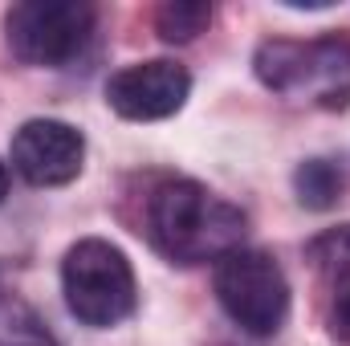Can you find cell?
Here are the masks:
<instances>
[{"label":"cell","instance_id":"1","mask_svg":"<svg viewBox=\"0 0 350 346\" xmlns=\"http://www.w3.org/2000/svg\"><path fill=\"white\" fill-rule=\"evenodd\" d=\"M249 220L196 179H167L147 200V237L175 265H204L245 249Z\"/></svg>","mask_w":350,"mask_h":346},{"label":"cell","instance_id":"2","mask_svg":"<svg viewBox=\"0 0 350 346\" xmlns=\"http://www.w3.org/2000/svg\"><path fill=\"white\" fill-rule=\"evenodd\" d=\"M253 70L265 90L285 102L318 106V110H347L350 106V37L326 33L310 41L269 37L253 53Z\"/></svg>","mask_w":350,"mask_h":346},{"label":"cell","instance_id":"3","mask_svg":"<svg viewBox=\"0 0 350 346\" xmlns=\"http://www.w3.org/2000/svg\"><path fill=\"white\" fill-rule=\"evenodd\" d=\"M62 293H66L70 314L86 326H98V330L126 322L135 314V302H139L135 269H131L126 253L102 237H86L66 253Z\"/></svg>","mask_w":350,"mask_h":346},{"label":"cell","instance_id":"4","mask_svg":"<svg viewBox=\"0 0 350 346\" xmlns=\"http://www.w3.org/2000/svg\"><path fill=\"white\" fill-rule=\"evenodd\" d=\"M216 302L249 334H277L289 318V281L281 265L261 249H237L216 261Z\"/></svg>","mask_w":350,"mask_h":346},{"label":"cell","instance_id":"5","mask_svg":"<svg viewBox=\"0 0 350 346\" xmlns=\"http://www.w3.org/2000/svg\"><path fill=\"white\" fill-rule=\"evenodd\" d=\"M94 33V8L78 0H21L4 12V41L25 66L57 70L82 53Z\"/></svg>","mask_w":350,"mask_h":346},{"label":"cell","instance_id":"6","mask_svg":"<svg viewBox=\"0 0 350 346\" xmlns=\"http://www.w3.org/2000/svg\"><path fill=\"white\" fill-rule=\"evenodd\" d=\"M187 94H191V74L172 57L135 62V66H122L118 74L106 78L110 110L118 118H131V122L172 118L175 110L187 102Z\"/></svg>","mask_w":350,"mask_h":346},{"label":"cell","instance_id":"7","mask_svg":"<svg viewBox=\"0 0 350 346\" xmlns=\"http://www.w3.org/2000/svg\"><path fill=\"white\" fill-rule=\"evenodd\" d=\"M12 172L33 187H62L78 179L86 163V139L78 127L62 118H29L8 147Z\"/></svg>","mask_w":350,"mask_h":346},{"label":"cell","instance_id":"8","mask_svg":"<svg viewBox=\"0 0 350 346\" xmlns=\"http://www.w3.org/2000/svg\"><path fill=\"white\" fill-rule=\"evenodd\" d=\"M0 346H62L33 306L21 297H0Z\"/></svg>","mask_w":350,"mask_h":346},{"label":"cell","instance_id":"9","mask_svg":"<svg viewBox=\"0 0 350 346\" xmlns=\"http://www.w3.org/2000/svg\"><path fill=\"white\" fill-rule=\"evenodd\" d=\"M208 25H212V4H200V0H167L155 8V29L172 45L196 41Z\"/></svg>","mask_w":350,"mask_h":346},{"label":"cell","instance_id":"10","mask_svg":"<svg viewBox=\"0 0 350 346\" xmlns=\"http://www.w3.org/2000/svg\"><path fill=\"white\" fill-rule=\"evenodd\" d=\"M306 261L322 273H330L334 281L350 277V224H334L326 232H318L306 245Z\"/></svg>","mask_w":350,"mask_h":346},{"label":"cell","instance_id":"11","mask_svg":"<svg viewBox=\"0 0 350 346\" xmlns=\"http://www.w3.org/2000/svg\"><path fill=\"white\" fill-rule=\"evenodd\" d=\"M342 191V172L326 159H310L297 168V196L310 208H330Z\"/></svg>","mask_w":350,"mask_h":346},{"label":"cell","instance_id":"12","mask_svg":"<svg viewBox=\"0 0 350 346\" xmlns=\"http://www.w3.org/2000/svg\"><path fill=\"white\" fill-rule=\"evenodd\" d=\"M330 334L350 343V277L338 281L334 289V306H330Z\"/></svg>","mask_w":350,"mask_h":346},{"label":"cell","instance_id":"13","mask_svg":"<svg viewBox=\"0 0 350 346\" xmlns=\"http://www.w3.org/2000/svg\"><path fill=\"white\" fill-rule=\"evenodd\" d=\"M4 196H8V168L0 163V204H4Z\"/></svg>","mask_w":350,"mask_h":346}]
</instances>
